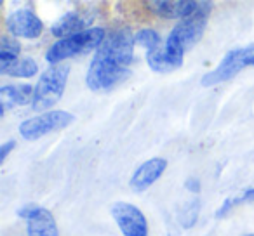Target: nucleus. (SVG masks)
Returning <instances> with one entry per match:
<instances>
[{"instance_id":"1","label":"nucleus","mask_w":254,"mask_h":236,"mask_svg":"<svg viewBox=\"0 0 254 236\" xmlns=\"http://www.w3.org/2000/svg\"><path fill=\"white\" fill-rule=\"evenodd\" d=\"M134 33L129 26H119L106 33L89 66L87 87L92 92H106L127 80L134 61Z\"/></svg>"},{"instance_id":"13","label":"nucleus","mask_w":254,"mask_h":236,"mask_svg":"<svg viewBox=\"0 0 254 236\" xmlns=\"http://www.w3.org/2000/svg\"><path fill=\"white\" fill-rule=\"evenodd\" d=\"M35 87L30 84H9L0 89V116L5 115L7 108L25 106L33 102Z\"/></svg>"},{"instance_id":"21","label":"nucleus","mask_w":254,"mask_h":236,"mask_svg":"<svg viewBox=\"0 0 254 236\" xmlns=\"http://www.w3.org/2000/svg\"><path fill=\"white\" fill-rule=\"evenodd\" d=\"M246 236H254V235H246Z\"/></svg>"},{"instance_id":"6","label":"nucleus","mask_w":254,"mask_h":236,"mask_svg":"<svg viewBox=\"0 0 254 236\" xmlns=\"http://www.w3.org/2000/svg\"><path fill=\"white\" fill-rule=\"evenodd\" d=\"M75 120V115L64 111V109H51V111L40 113V115L21 122L19 134L26 141H37L51 132H58L66 129Z\"/></svg>"},{"instance_id":"14","label":"nucleus","mask_w":254,"mask_h":236,"mask_svg":"<svg viewBox=\"0 0 254 236\" xmlns=\"http://www.w3.org/2000/svg\"><path fill=\"white\" fill-rule=\"evenodd\" d=\"M2 75H9V77L16 78H32L39 73V64L35 63V59L32 57H19L18 61H14L9 66L0 70Z\"/></svg>"},{"instance_id":"8","label":"nucleus","mask_w":254,"mask_h":236,"mask_svg":"<svg viewBox=\"0 0 254 236\" xmlns=\"http://www.w3.org/2000/svg\"><path fill=\"white\" fill-rule=\"evenodd\" d=\"M112 217L124 236H148V222L136 205L117 201L112 207Z\"/></svg>"},{"instance_id":"11","label":"nucleus","mask_w":254,"mask_h":236,"mask_svg":"<svg viewBox=\"0 0 254 236\" xmlns=\"http://www.w3.org/2000/svg\"><path fill=\"white\" fill-rule=\"evenodd\" d=\"M166 169H167V160L162 158V156H155V158L146 160L145 163H141L134 170L131 181H129V186L134 191H146L150 186H153L162 177Z\"/></svg>"},{"instance_id":"4","label":"nucleus","mask_w":254,"mask_h":236,"mask_svg":"<svg viewBox=\"0 0 254 236\" xmlns=\"http://www.w3.org/2000/svg\"><path fill=\"white\" fill-rule=\"evenodd\" d=\"M68 77H70V66L68 64H53L40 75L35 85L32 108L35 111L46 113L49 108L56 106L63 97L66 89Z\"/></svg>"},{"instance_id":"15","label":"nucleus","mask_w":254,"mask_h":236,"mask_svg":"<svg viewBox=\"0 0 254 236\" xmlns=\"http://www.w3.org/2000/svg\"><path fill=\"white\" fill-rule=\"evenodd\" d=\"M19 54H21V44H19V40L12 35L2 37L0 39V70L12 64L14 61H18Z\"/></svg>"},{"instance_id":"10","label":"nucleus","mask_w":254,"mask_h":236,"mask_svg":"<svg viewBox=\"0 0 254 236\" xmlns=\"http://www.w3.org/2000/svg\"><path fill=\"white\" fill-rule=\"evenodd\" d=\"M7 32L12 37H21V39H37L42 35L44 23L32 9H18L7 19H5Z\"/></svg>"},{"instance_id":"18","label":"nucleus","mask_w":254,"mask_h":236,"mask_svg":"<svg viewBox=\"0 0 254 236\" xmlns=\"http://www.w3.org/2000/svg\"><path fill=\"white\" fill-rule=\"evenodd\" d=\"M198 208H200V203H198V200L190 201V203L185 207V210L181 212V224H183L185 228H191V226L197 222Z\"/></svg>"},{"instance_id":"7","label":"nucleus","mask_w":254,"mask_h":236,"mask_svg":"<svg viewBox=\"0 0 254 236\" xmlns=\"http://www.w3.org/2000/svg\"><path fill=\"white\" fill-rule=\"evenodd\" d=\"M18 215L26 221L28 236H60L54 215L39 203H26L18 210Z\"/></svg>"},{"instance_id":"9","label":"nucleus","mask_w":254,"mask_h":236,"mask_svg":"<svg viewBox=\"0 0 254 236\" xmlns=\"http://www.w3.org/2000/svg\"><path fill=\"white\" fill-rule=\"evenodd\" d=\"M94 19H96V11H91V9H75V11H70L61 16L51 26V33L54 37H60V39L78 35V33H84L87 30H91L89 26L94 23Z\"/></svg>"},{"instance_id":"20","label":"nucleus","mask_w":254,"mask_h":236,"mask_svg":"<svg viewBox=\"0 0 254 236\" xmlns=\"http://www.w3.org/2000/svg\"><path fill=\"white\" fill-rule=\"evenodd\" d=\"M185 186H187V189L191 191V193H198V191H200V181L195 179V177H188Z\"/></svg>"},{"instance_id":"5","label":"nucleus","mask_w":254,"mask_h":236,"mask_svg":"<svg viewBox=\"0 0 254 236\" xmlns=\"http://www.w3.org/2000/svg\"><path fill=\"white\" fill-rule=\"evenodd\" d=\"M253 57H254V44L228 50L226 56L221 59V63L212 71H209V73H205L204 77H202V80H200L202 87H214V85H218V84L232 80V78L237 77L244 68L251 66V59H253Z\"/></svg>"},{"instance_id":"3","label":"nucleus","mask_w":254,"mask_h":236,"mask_svg":"<svg viewBox=\"0 0 254 236\" xmlns=\"http://www.w3.org/2000/svg\"><path fill=\"white\" fill-rule=\"evenodd\" d=\"M106 37V30L101 26L91 28L78 35H71L66 39H60L49 47L46 52V59L51 64H61V61L77 57L80 54H87L91 50H98Z\"/></svg>"},{"instance_id":"19","label":"nucleus","mask_w":254,"mask_h":236,"mask_svg":"<svg viewBox=\"0 0 254 236\" xmlns=\"http://www.w3.org/2000/svg\"><path fill=\"white\" fill-rule=\"evenodd\" d=\"M14 148H16V141H14V139H11V141L4 142V144L0 146V163L7 160V155H9V153H11Z\"/></svg>"},{"instance_id":"12","label":"nucleus","mask_w":254,"mask_h":236,"mask_svg":"<svg viewBox=\"0 0 254 236\" xmlns=\"http://www.w3.org/2000/svg\"><path fill=\"white\" fill-rule=\"evenodd\" d=\"M146 7L150 12L162 19H187L198 7V2L195 0H153L146 2Z\"/></svg>"},{"instance_id":"17","label":"nucleus","mask_w":254,"mask_h":236,"mask_svg":"<svg viewBox=\"0 0 254 236\" xmlns=\"http://www.w3.org/2000/svg\"><path fill=\"white\" fill-rule=\"evenodd\" d=\"M134 42L136 46L146 49V52H152V50L162 47V37L159 35V32H155L153 28H143L139 32L134 33Z\"/></svg>"},{"instance_id":"16","label":"nucleus","mask_w":254,"mask_h":236,"mask_svg":"<svg viewBox=\"0 0 254 236\" xmlns=\"http://www.w3.org/2000/svg\"><path fill=\"white\" fill-rule=\"evenodd\" d=\"M242 203H254V188H246V189H242L240 194L226 198V200L221 203V207L216 210V217L218 219L225 217V215H228L233 208L239 207V205H242Z\"/></svg>"},{"instance_id":"2","label":"nucleus","mask_w":254,"mask_h":236,"mask_svg":"<svg viewBox=\"0 0 254 236\" xmlns=\"http://www.w3.org/2000/svg\"><path fill=\"white\" fill-rule=\"evenodd\" d=\"M212 12V2L198 0L197 11L187 19H181L167 35L162 47L146 52V63L150 70L157 73H171L183 66L185 52L190 50L193 46L200 42L205 28H207L209 18Z\"/></svg>"}]
</instances>
